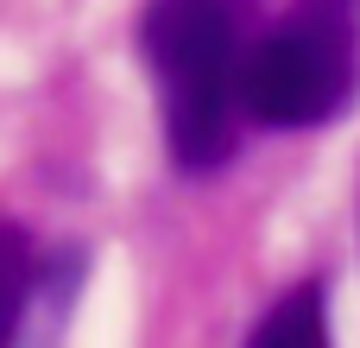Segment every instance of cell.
Returning <instances> with one entry per match:
<instances>
[{
	"mask_svg": "<svg viewBox=\"0 0 360 348\" xmlns=\"http://www.w3.org/2000/svg\"><path fill=\"white\" fill-rule=\"evenodd\" d=\"M259 0H146L139 57L165 108V146L184 178H209L240 146V63Z\"/></svg>",
	"mask_w": 360,
	"mask_h": 348,
	"instance_id": "cell-1",
	"label": "cell"
},
{
	"mask_svg": "<svg viewBox=\"0 0 360 348\" xmlns=\"http://www.w3.org/2000/svg\"><path fill=\"white\" fill-rule=\"evenodd\" d=\"M360 82V0H291L240 63V114L291 133L323 127L354 101Z\"/></svg>",
	"mask_w": 360,
	"mask_h": 348,
	"instance_id": "cell-2",
	"label": "cell"
},
{
	"mask_svg": "<svg viewBox=\"0 0 360 348\" xmlns=\"http://www.w3.org/2000/svg\"><path fill=\"white\" fill-rule=\"evenodd\" d=\"M38 279H44V254L19 222H0V348H19L38 304Z\"/></svg>",
	"mask_w": 360,
	"mask_h": 348,
	"instance_id": "cell-3",
	"label": "cell"
},
{
	"mask_svg": "<svg viewBox=\"0 0 360 348\" xmlns=\"http://www.w3.org/2000/svg\"><path fill=\"white\" fill-rule=\"evenodd\" d=\"M247 348H335L329 342V285H323V279L291 285V292L259 317V330L247 336Z\"/></svg>",
	"mask_w": 360,
	"mask_h": 348,
	"instance_id": "cell-4",
	"label": "cell"
}]
</instances>
